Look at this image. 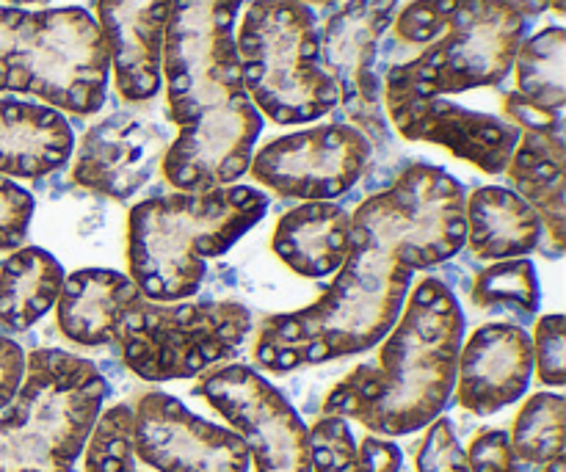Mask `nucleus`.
<instances>
[{"label":"nucleus","instance_id":"f257e3e1","mask_svg":"<svg viewBox=\"0 0 566 472\" xmlns=\"http://www.w3.org/2000/svg\"><path fill=\"white\" fill-rule=\"evenodd\" d=\"M464 313L437 276L420 282L374 365H357L329 390L324 415L357 420L376 437L418 434L451 403Z\"/></svg>","mask_w":566,"mask_h":472},{"label":"nucleus","instance_id":"dca6fc26","mask_svg":"<svg viewBox=\"0 0 566 472\" xmlns=\"http://www.w3.org/2000/svg\"><path fill=\"white\" fill-rule=\"evenodd\" d=\"M171 138L169 122H158L136 108L111 111L72 149V186L114 202L133 199L160 169Z\"/></svg>","mask_w":566,"mask_h":472},{"label":"nucleus","instance_id":"37998d69","mask_svg":"<svg viewBox=\"0 0 566 472\" xmlns=\"http://www.w3.org/2000/svg\"><path fill=\"white\" fill-rule=\"evenodd\" d=\"M136 462H138V459H133V462L122 464V468H116L114 472H144V470H138V468H136Z\"/></svg>","mask_w":566,"mask_h":472},{"label":"nucleus","instance_id":"20e7f679","mask_svg":"<svg viewBox=\"0 0 566 472\" xmlns=\"http://www.w3.org/2000/svg\"><path fill=\"white\" fill-rule=\"evenodd\" d=\"M265 213L269 197L252 186L144 199L127 216V276L149 302H186L202 287L205 260L230 252Z\"/></svg>","mask_w":566,"mask_h":472},{"label":"nucleus","instance_id":"f704fd0d","mask_svg":"<svg viewBox=\"0 0 566 472\" xmlns=\"http://www.w3.org/2000/svg\"><path fill=\"white\" fill-rule=\"evenodd\" d=\"M22 379H25V352L14 337L0 335V412L17 398Z\"/></svg>","mask_w":566,"mask_h":472},{"label":"nucleus","instance_id":"aec40b11","mask_svg":"<svg viewBox=\"0 0 566 472\" xmlns=\"http://www.w3.org/2000/svg\"><path fill=\"white\" fill-rule=\"evenodd\" d=\"M75 133L61 111L36 99L0 97V177L44 180L64 169Z\"/></svg>","mask_w":566,"mask_h":472},{"label":"nucleus","instance_id":"0eeeda50","mask_svg":"<svg viewBox=\"0 0 566 472\" xmlns=\"http://www.w3.org/2000/svg\"><path fill=\"white\" fill-rule=\"evenodd\" d=\"M111 55L92 11H28L9 55V94H25L72 116H94L108 99Z\"/></svg>","mask_w":566,"mask_h":472},{"label":"nucleus","instance_id":"423d86ee","mask_svg":"<svg viewBox=\"0 0 566 472\" xmlns=\"http://www.w3.org/2000/svg\"><path fill=\"white\" fill-rule=\"evenodd\" d=\"M243 92L265 119L307 125L337 111V86L321 66L318 17L296 0H252L235 28Z\"/></svg>","mask_w":566,"mask_h":472},{"label":"nucleus","instance_id":"a211bd4d","mask_svg":"<svg viewBox=\"0 0 566 472\" xmlns=\"http://www.w3.org/2000/svg\"><path fill=\"white\" fill-rule=\"evenodd\" d=\"M92 6L111 55L116 94L127 105L158 97L171 0H92Z\"/></svg>","mask_w":566,"mask_h":472},{"label":"nucleus","instance_id":"6e6552de","mask_svg":"<svg viewBox=\"0 0 566 472\" xmlns=\"http://www.w3.org/2000/svg\"><path fill=\"white\" fill-rule=\"evenodd\" d=\"M464 188L451 171L409 160L387 188L370 193L352 213V232L412 271L457 258L468 241Z\"/></svg>","mask_w":566,"mask_h":472},{"label":"nucleus","instance_id":"f3484780","mask_svg":"<svg viewBox=\"0 0 566 472\" xmlns=\"http://www.w3.org/2000/svg\"><path fill=\"white\" fill-rule=\"evenodd\" d=\"M381 105L387 122L403 141L446 147L453 158L468 160L486 175H503L520 141V130L503 116L473 111L448 97L381 92Z\"/></svg>","mask_w":566,"mask_h":472},{"label":"nucleus","instance_id":"1a4fd4ad","mask_svg":"<svg viewBox=\"0 0 566 472\" xmlns=\"http://www.w3.org/2000/svg\"><path fill=\"white\" fill-rule=\"evenodd\" d=\"M254 318L241 302L142 298L119 329V357L138 379H193L230 359L247 343Z\"/></svg>","mask_w":566,"mask_h":472},{"label":"nucleus","instance_id":"4468645a","mask_svg":"<svg viewBox=\"0 0 566 472\" xmlns=\"http://www.w3.org/2000/svg\"><path fill=\"white\" fill-rule=\"evenodd\" d=\"M260 133L263 114L243 94L177 127V136L160 160V171L166 182L182 193L235 186L249 171Z\"/></svg>","mask_w":566,"mask_h":472},{"label":"nucleus","instance_id":"393cba45","mask_svg":"<svg viewBox=\"0 0 566 472\" xmlns=\"http://www.w3.org/2000/svg\"><path fill=\"white\" fill-rule=\"evenodd\" d=\"M64 265L42 247H20L0 263V335H22L59 302Z\"/></svg>","mask_w":566,"mask_h":472},{"label":"nucleus","instance_id":"9b49d317","mask_svg":"<svg viewBox=\"0 0 566 472\" xmlns=\"http://www.w3.org/2000/svg\"><path fill=\"white\" fill-rule=\"evenodd\" d=\"M401 0H343L318 25L321 66L337 86V108L363 130L374 155L392 153L390 122L381 105V44Z\"/></svg>","mask_w":566,"mask_h":472},{"label":"nucleus","instance_id":"9d476101","mask_svg":"<svg viewBox=\"0 0 566 472\" xmlns=\"http://www.w3.org/2000/svg\"><path fill=\"white\" fill-rule=\"evenodd\" d=\"M241 6L243 0H171L160 59L164 116L171 127L247 94L235 48Z\"/></svg>","mask_w":566,"mask_h":472},{"label":"nucleus","instance_id":"2eb2a0df","mask_svg":"<svg viewBox=\"0 0 566 472\" xmlns=\"http://www.w3.org/2000/svg\"><path fill=\"white\" fill-rule=\"evenodd\" d=\"M133 451L155 472H249V451L235 431L160 390L133 407Z\"/></svg>","mask_w":566,"mask_h":472},{"label":"nucleus","instance_id":"473e14b6","mask_svg":"<svg viewBox=\"0 0 566 472\" xmlns=\"http://www.w3.org/2000/svg\"><path fill=\"white\" fill-rule=\"evenodd\" d=\"M468 464L470 472H528L514 453L509 431L503 429H481L470 442Z\"/></svg>","mask_w":566,"mask_h":472},{"label":"nucleus","instance_id":"bb28decb","mask_svg":"<svg viewBox=\"0 0 566 472\" xmlns=\"http://www.w3.org/2000/svg\"><path fill=\"white\" fill-rule=\"evenodd\" d=\"M470 302L484 313H503L520 324H528L542 304L536 265L528 258L497 260L486 265L475 274Z\"/></svg>","mask_w":566,"mask_h":472},{"label":"nucleus","instance_id":"ea45409f","mask_svg":"<svg viewBox=\"0 0 566 472\" xmlns=\"http://www.w3.org/2000/svg\"><path fill=\"white\" fill-rule=\"evenodd\" d=\"M547 9H553L558 17H564L566 14V0H547Z\"/></svg>","mask_w":566,"mask_h":472},{"label":"nucleus","instance_id":"7ed1b4c3","mask_svg":"<svg viewBox=\"0 0 566 472\" xmlns=\"http://www.w3.org/2000/svg\"><path fill=\"white\" fill-rule=\"evenodd\" d=\"M528 28L506 0H409L390 28L409 55L381 70V92L446 97L503 86Z\"/></svg>","mask_w":566,"mask_h":472},{"label":"nucleus","instance_id":"4be33fe9","mask_svg":"<svg viewBox=\"0 0 566 472\" xmlns=\"http://www.w3.org/2000/svg\"><path fill=\"white\" fill-rule=\"evenodd\" d=\"M271 249L298 276L337 274L352 252V213L337 202H302L280 216Z\"/></svg>","mask_w":566,"mask_h":472},{"label":"nucleus","instance_id":"f8f14e48","mask_svg":"<svg viewBox=\"0 0 566 472\" xmlns=\"http://www.w3.org/2000/svg\"><path fill=\"white\" fill-rule=\"evenodd\" d=\"M374 160V144L348 122H326L271 138L252 155L254 180L280 199L332 202L363 182Z\"/></svg>","mask_w":566,"mask_h":472},{"label":"nucleus","instance_id":"412c9836","mask_svg":"<svg viewBox=\"0 0 566 472\" xmlns=\"http://www.w3.org/2000/svg\"><path fill=\"white\" fill-rule=\"evenodd\" d=\"M133 280L114 269H81L64 276L55 326L70 343L81 348L116 346L127 313L142 302Z\"/></svg>","mask_w":566,"mask_h":472},{"label":"nucleus","instance_id":"7c9ffc66","mask_svg":"<svg viewBox=\"0 0 566 472\" xmlns=\"http://www.w3.org/2000/svg\"><path fill=\"white\" fill-rule=\"evenodd\" d=\"M426 429L429 431L415 457V472H470L468 453H464L451 420L440 415Z\"/></svg>","mask_w":566,"mask_h":472},{"label":"nucleus","instance_id":"a878e982","mask_svg":"<svg viewBox=\"0 0 566 472\" xmlns=\"http://www.w3.org/2000/svg\"><path fill=\"white\" fill-rule=\"evenodd\" d=\"M514 92L539 108L564 114L566 105V31L547 25L525 36L514 55Z\"/></svg>","mask_w":566,"mask_h":472},{"label":"nucleus","instance_id":"4c0bfd02","mask_svg":"<svg viewBox=\"0 0 566 472\" xmlns=\"http://www.w3.org/2000/svg\"><path fill=\"white\" fill-rule=\"evenodd\" d=\"M509 6H514V9L520 11V14H525L531 20V17H539L547 11V0H506Z\"/></svg>","mask_w":566,"mask_h":472},{"label":"nucleus","instance_id":"2f4dec72","mask_svg":"<svg viewBox=\"0 0 566 472\" xmlns=\"http://www.w3.org/2000/svg\"><path fill=\"white\" fill-rule=\"evenodd\" d=\"M33 210H36L33 193L17 186L14 180L0 177V252L20 249L28 230H31Z\"/></svg>","mask_w":566,"mask_h":472},{"label":"nucleus","instance_id":"f03ea898","mask_svg":"<svg viewBox=\"0 0 566 472\" xmlns=\"http://www.w3.org/2000/svg\"><path fill=\"white\" fill-rule=\"evenodd\" d=\"M412 269L352 232V252L332 285L296 313L269 315L260 324L254 363L271 374L357 357L396 326Z\"/></svg>","mask_w":566,"mask_h":472},{"label":"nucleus","instance_id":"cd10ccee","mask_svg":"<svg viewBox=\"0 0 566 472\" xmlns=\"http://www.w3.org/2000/svg\"><path fill=\"white\" fill-rule=\"evenodd\" d=\"M566 437V401L562 392H536L514 418L509 434L514 453L525 468H545L553 459L564 457Z\"/></svg>","mask_w":566,"mask_h":472},{"label":"nucleus","instance_id":"e433bc0d","mask_svg":"<svg viewBox=\"0 0 566 472\" xmlns=\"http://www.w3.org/2000/svg\"><path fill=\"white\" fill-rule=\"evenodd\" d=\"M28 9L14 6H0V94L9 92V55L14 50L17 28L25 20Z\"/></svg>","mask_w":566,"mask_h":472},{"label":"nucleus","instance_id":"c9c22d12","mask_svg":"<svg viewBox=\"0 0 566 472\" xmlns=\"http://www.w3.org/2000/svg\"><path fill=\"white\" fill-rule=\"evenodd\" d=\"M357 464L363 472H401L403 453L387 437L365 434V440L357 445Z\"/></svg>","mask_w":566,"mask_h":472},{"label":"nucleus","instance_id":"c85d7f7f","mask_svg":"<svg viewBox=\"0 0 566 472\" xmlns=\"http://www.w3.org/2000/svg\"><path fill=\"white\" fill-rule=\"evenodd\" d=\"M310 462L313 472H363L357 464V442L346 420L324 415L310 429Z\"/></svg>","mask_w":566,"mask_h":472},{"label":"nucleus","instance_id":"a19ab883","mask_svg":"<svg viewBox=\"0 0 566 472\" xmlns=\"http://www.w3.org/2000/svg\"><path fill=\"white\" fill-rule=\"evenodd\" d=\"M48 3V0H6V6H14V9H22V6H39Z\"/></svg>","mask_w":566,"mask_h":472},{"label":"nucleus","instance_id":"58836bf2","mask_svg":"<svg viewBox=\"0 0 566 472\" xmlns=\"http://www.w3.org/2000/svg\"><path fill=\"white\" fill-rule=\"evenodd\" d=\"M542 472H566V462H564V457L553 459L551 464H545V468H542Z\"/></svg>","mask_w":566,"mask_h":472},{"label":"nucleus","instance_id":"79ce46f5","mask_svg":"<svg viewBox=\"0 0 566 472\" xmlns=\"http://www.w3.org/2000/svg\"><path fill=\"white\" fill-rule=\"evenodd\" d=\"M296 3H304V6H332V3H343V0H296Z\"/></svg>","mask_w":566,"mask_h":472},{"label":"nucleus","instance_id":"39448f33","mask_svg":"<svg viewBox=\"0 0 566 472\" xmlns=\"http://www.w3.org/2000/svg\"><path fill=\"white\" fill-rule=\"evenodd\" d=\"M99 368L61 348L25 354V379L0 412V472H72L108 398Z\"/></svg>","mask_w":566,"mask_h":472},{"label":"nucleus","instance_id":"6ab92c4d","mask_svg":"<svg viewBox=\"0 0 566 472\" xmlns=\"http://www.w3.org/2000/svg\"><path fill=\"white\" fill-rule=\"evenodd\" d=\"M531 376L534 348L523 326H479L459 352L457 403L464 412L490 418L525 396Z\"/></svg>","mask_w":566,"mask_h":472},{"label":"nucleus","instance_id":"72a5a7b5","mask_svg":"<svg viewBox=\"0 0 566 472\" xmlns=\"http://www.w3.org/2000/svg\"><path fill=\"white\" fill-rule=\"evenodd\" d=\"M501 114L509 125L517 127L520 133H536V136H551V138H564V114L556 111L539 108V105L528 103L525 97H520L514 88L501 94Z\"/></svg>","mask_w":566,"mask_h":472},{"label":"nucleus","instance_id":"5701e85b","mask_svg":"<svg viewBox=\"0 0 566 472\" xmlns=\"http://www.w3.org/2000/svg\"><path fill=\"white\" fill-rule=\"evenodd\" d=\"M503 175L512 182V191L520 199H525L536 210V216H539L542 243L536 252L545 254V258H562L566 247L564 138L520 133V141Z\"/></svg>","mask_w":566,"mask_h":472},{"label":"nucleus","instance_id":"c756f323","mask_svg":"<svg viewBox=\"0 0 566 472\" xmlns=\"http://www.w3.org/2000/svg\"><path fill=\"white\" fill-rule=\"evenodd\" d=\"M534 368L545 387L566 385V318L562 313L545 315L536 321L534 343Z\"/></svg>","mask_w":566,"mask_h":472},{"label":"nucleus","instance_id":"b1692460","mask_svg":"<svg viewBox=\"0 0 566 472\" xmlns=\"http://www.w3.org/2000/svg\"><path fill=\"white\" fill-rule=\"evenodd\" d=\"M468 247L479 260L528 258L542 243V221L512 188L481 186L464 199Z\"/></svg>","mask_w":566,"mask_h":472},{"label":"nucleus","instance_id":"ddd939ff","mask_svg":"<svg viewBox=\"0 0 566 472\" xmlns=\"http://www.w3.org/2000/svg\"><path fill=\"white\" fill-rule=\"evenodd\" d=\"M249 451L254 472H313L310 429L287 398L247 365L210 370L197 385Z\"/></svg>","mask_w":566,"mask_h":472}]
</instances>
